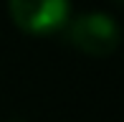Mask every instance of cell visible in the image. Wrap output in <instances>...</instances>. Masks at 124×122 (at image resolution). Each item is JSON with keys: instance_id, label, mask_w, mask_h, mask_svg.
I'll return each mask as SVG.
<instances>
[{"instance_id": "cell-1", "label": "cell", "mask_w": 124, "mask_h": 122, "mask_svg": "<svg viewBox=\"0 0 124 122\" xmlns=\"http://www.w3.org/2000/svg\"><path fill=\"white\" fill-rule=\"evenodd\" d=\"M69 41L89 56H109L119 46V26L106 13H86L69 23Z\"/></svg>"}, {"instance_id": "cell-2", "label": "cell", "mask_w": 124, "mask_h": 122, "mask_svg": "<svg viewBox=\"0 0 124 122\" xmlns=\"http://www.w3.org/2000/svg\"><path fill=\"white\" fill-rule=\"evenodd\" d=\"M10 18L33 36H51L69 23V0H8Z\"/></svg>"}, {"instance_id": "cell-3", "label": "cell", "mask_w": 124, "mask_h": 122, "mask_svg": "<svg viewBox=\"0 0 124 122\" xmlns=\"http://www.w3.org/2000/svg\"><path fill=\"white\" fill-rule=\"evenodd\" d=\"M8 122H25V120H8Z\"/></svg>"}, {"instance_id": "cell-4", "label": "cell", "mask_w": 124, "mask_h": 122, "mask_svg": "<svg viewBox=\"0 0 124 122\" xmlns=\"http://www.w3.org/2000/svg\"><path fill=\"white\" fill-rule=\"evenodd\" d=\"M114 3H119V0H114Z\"/></svg>"}]
</instances>
